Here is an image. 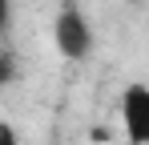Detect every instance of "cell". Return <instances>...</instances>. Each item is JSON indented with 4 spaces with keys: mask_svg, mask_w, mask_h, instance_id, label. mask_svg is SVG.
<instances>
[{
    "mask_svg": "<svg viewBox=\"0 0 149 145\" xmlns=\"http://www.w3.org/2000/svg\"><path fill=\"white\" fill-rule=\"evenodd\" d=\"M0 145H20V137H16V129H12L8 121H0Z\"/></svg>",
    "mask_w": 149,
    "mask_h": 145,
    "instance_id": "5b68a950",
    "label": "cell"
},
{
    "mask_svg": "<svg viewBox=\"0 0 149 145\" xmlns=\"http://www.w3.org/2000/svg\"><path fill=\"white\" fill-rule=\"evenodd\" d=\"M121 125L129 145H149V85H129L121 93Z\"/></svg>",
    "mask_w": 149,
    "mask_h": 145,
    "instance_id": "7a4b0ae2",
    "label": "cell"
},
{
    "mask_svg": "<svg viewBox=\"0 0 149 145\" xmlns=\"http://www.w3.org/2000/svg\"><path fill=\"white\" fill-rule=\"evenodd\" d=\"M16 81V61L8 52H0V85H12Z\"/></svg>",
    "mask_w": 149,
    "mask_h": 145,
    "instance_id": "3957f363",
    "label": "cell"
},
{
    "mask_svg": "<svg viewBox=\"0 0 149 145\" xmlns=\"http://www.w3.org/2000/svg\"><path fill=\"white\" fill-rule=\"evenodd\" d=\"M52 45L65 61H85L93 52V28L85 20V12L77 8L73 0L56 12V24H52Z\"/></svg>",
    "mask_w": 149,
    "mask_h": 145,
    "instance_id": "6da1fadb",
    "label": "cell"
},
{
    "mask_svg": "<svg viewBox=\"0 0 149 145\" xmlns=\"http://www.w3.org/2000/svg\"><path fill=\"white\" fill-rule=\"evenodd\" d=\"M8 24H12V0H0V36L8 32Z\"/></svg>",
    "mask_w": 149,
    "mask_h": 145,
    "instance_id": "277c9868",
    "label": "cell"
}]
</instances>
